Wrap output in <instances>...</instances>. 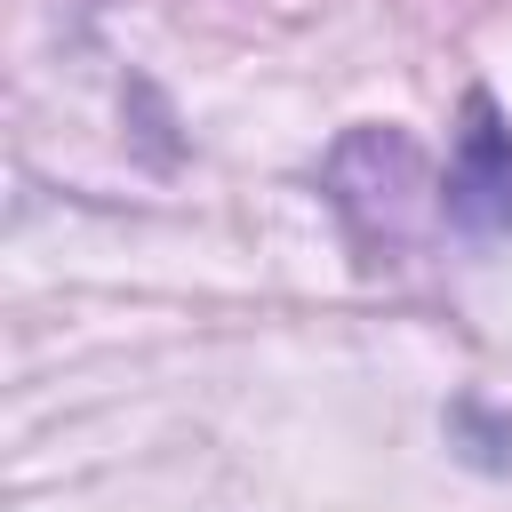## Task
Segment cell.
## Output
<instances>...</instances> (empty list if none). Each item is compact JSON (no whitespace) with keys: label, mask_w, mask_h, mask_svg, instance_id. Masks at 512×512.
Segmentation results:
<instances>
[{"label":"cell","mask_w":512,"mask_h":512,"mask_svg":"<svg viewBox=\"0 0 512 512\" xmlns=\"http://www.w3.org/2000/svg\"><path fill=\"white\" fill-rule=\"evenodd\" d=\"M440 208H448V224L472 232V240H512V120L496 112L488 88H472L464 112H456Z\"/></svg>","instance_id":"obj_1"}]
</instances>
